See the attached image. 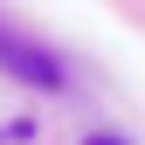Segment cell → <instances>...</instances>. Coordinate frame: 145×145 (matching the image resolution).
Returning a JSON list of instances; mask_svg holds the SVG:
<instances>
[{
  "label": "cell",
  "mask_w": 145,
  "mask_h": 145,
  "mask_svg": "<svg viewBox=\"0 0 145 145\" xmlns=\"http://www.w3.org/2000/svg\"><path fill=\"white\" fill-rule=\"evenodd\" d=\"M0 69H14V76L35 83V90H56V83H62V62L42 56V48H28L21 35H7V28H0Z\"/></svg>",
  "instance_id": "cell-1"
},
{
  "label": "cell",
  "mask_w": 145,
  "mask_h": 145,
  "mask_svg": "<svg viewBox=\"0 0 145 145\" xmlns=\"http://www.w3.org/2000/svg\"><path fill=\"white\" fill-rule=\"evenodd\" d=\"M90 145H124V138H111V131H97V138H90Z\"/></svg>",
  "instance_id": "cell-2"
}]
</instances>
